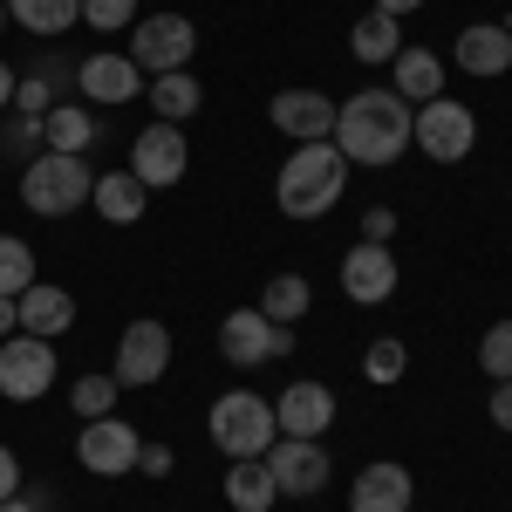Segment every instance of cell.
Segmentation results:
<instances>
[{
	"label": "cell",
	"instance_id": "cell-17",
	"mask_svg": "<svg viewBox=\"0 0 512 512\" xmlns=\"http://www.w3.org/2000/svg\"><path fill=\"white\" fill-rule=\"evenodd\" d=\"M451 62H458L465 76H478V82L506 76L512 69V28L506 21H472V28L458 35V48H451Z\"/></svg>",
	"mask_w": 512,
	"mask_h": 512
},
{
	"label": "cell",
	"instance_id": "cell-13",
	"mask_svg": "<svg viewBox=\"0 0 512 512\" xmlns=\"http://www.w3.org/2000/svg\"><path fill=\"white\" fill-rule=\"evenodd\" d=\"M396 260H390V246H369V239H355L349 253H342V294H349L355 308H383L396 294Z\"/></svg>",
	"mask_w": 512,
	"mask_h": 512
},
{
	"label": "cell",
	"instance_id": "cell-3",
	"mask_svg": "<svg viewBox=\"0 0 512 512\" xmlns=\"http://www.w3.org/2000/svg\"><path fill=\"white\" fill-rule=\"evenodd\" d=\"M89 192H96V171L76 151H41L35 164H21V205L35 219H69L89 205Z\"/></svg>",
	"mask_w": 512,
	"mask_h": 512
},
{
	"label": "cell",
	"instance_id": "cell-6",
	"mask_svg": "<svg viewBox=\"0 0 512 512\" xmlns=\"http://www.w3.org/2000/svg\"><path fill=\"white\" fill-rule=\"evenodd\" d=\"M123 55H130L144 76H171V69H185V62L198 55V28L185 21V14H144Z\"/></svg>",
	"mask_w": 512,
	"mask_h": 512
},
{
	"label": "cell",
	"instance_id": "cell-31",
	"mask_svg": "<svg viewBox=\"0 0 512 512\" xmlns=\"http://www.w3.org/2000/svg\"><path fill=\"white\" fill-rule=\"evenodd\" d=\"M403 369H410V349H403L396 335H383V342H369V349H362V376H369L376 390L403 383Z\"/></svg>",
	"mask_w": 512,
	"mask_h": 512
},
{
	"label": "cell",
	"instance_id": "cell-14",
	"mask_svg": "<svg viewBox=\"0 0 512 512\" xmlns=\"http://www.w3.org/2000/svg\"><path fill=\"white\" fill-rule=\"evenodd\" d=\"M274 424H280V437H321L335 424V390L315 383V376H294L274 403Z\"/></svg>",
	"mask_w": 512,
	"mask_h": 512
},
{
	"label": "cell",
	"instance_id": "cell-19",
	"mask_svg": "<svg viewBox=\"0 0 512 512\" xmlns=\"http://www.w3.org/2000/svg\"><path fill=\"white\" fill-rule=\"evenodd\" d=\"M14 308H21V335H41V342H62L76 328V294L69 287H48V280H35Z\"/></svg>",
	"mask_w": 512,
	"mask_h": 512
},
{
	"label": "cell",
	"instance_id": "cell-37",
	"mask_svg": "<svg viewBox=\"0 0 512 512\" xmlns=\"http://www.w3.org/2000/svg\"><path fill=\"white\" fill-rule=\"evenodd\" d=\"M171 465H178V458H171V444H144V451H137V472H144V478H164Z\"/></svg>",
	"mask_w": 512,
	"mask_h": 512
},
{
	"label": "cell",
	"instance_id": "cell-46",
	"mask_svg": "<svg viewBox=\"0 0 512 512\" xmlns=\"http://www.w3.org/2000/svg\"><path fill=\"white\" fill-rule=\"evenodd\" d=\"M410 512H417V506H410Z\"/></svg>",
	"mask_w": 512,
	"mask_h": 512
},
{
	"label": "cell",
	"instance_id": "cell-42",
	"mask_svg": "<svg viewBox=\"0 0 512 512\" xmlns=\"http://www.w3.org/2000/svg\"><path fill=\"white\" fill-rule=\"evenodd\" d=\"M14 82H21V76H14V69H7V62H0V117H7V110H14Z\"/></svg>",
	"mask_w": 512,
	"mask_h": 512
},
{
	"label": "cell",
	"instance_id": "cell-4",
	"mask_svg": "<svg viewBox=\"0 0 512 512\" xmlns=\"http://www.w3.org/2000/svg\"><path fill=\"white\" fill-rule=\"evenodd\" d=\"M205 431H212V444L226 451V458H267L274 451V403L253 390H226L219 403H212V417H205Z\"/></svg>",
	"mask_w": 512,
	"mask_h": 512
},
{
	"label": "cell",
	"instance_id": "cell-7",
	"mask_svg": "<svg viewBox=\"0 0 512 512\" xmlns=\"http://www.w3.org/2000/svg\"><path fill=\"white\" fill-rule=\"evenodd\" d=\"M55 390V342L41 335H7L0 342V396L7 403H35Z\"/></svg>",
	"mask_w": 512,
	"mask_h": 512
},
{
	"label": "cell",
	"instance_id": "cell-10",
	"mask_svg": "<svg viewBox=\"0 0 512 512\" xmlns=\"http://www.w3.org/2000/svg\"><path fill=\"white\" fill-rule=\"evenodd\" d=\"M137 451H144V437H137V424H123L117 410L82 424V437H76L82 472H96V478H130L137 472Z\"/></svg>",
	"mask_w": 512,
	"mask_h": 512
},
{
	"label": "cell",
	"instance_id": "cell-45",
	"mask_svg": "<svg viewBox=\"0 0 512 512\" xmlns=\"http://www.w3.org/2000/svg\"><path fill=\"white\" fill-rule=\"evenodd\" d=\"M0 28H7V0H0Z\"/></svg>",
	"mask_w": 512,
	"mask_h": 512
},
{
	"label": "cell",
	"instance_id": "cell-23",
	"mask_svg": "<svg viewBox=\"0 0 512 512\" xmlns=\"http://www.w3.org/2000/svg\"><path fill=\"white\" fill-rule=\"evenodd\" d=\"M144 198H151V192H144L130 171H103L96 192H89V205H96L110 226H137V219H144Z\"/></svg>",
	"mask_w": 512,
	"mask_h": 512
},
{
	"label": "cell",
	"instance_id": "cell-1",
	"mask_svg": "<svg viewBox=\"0 0 512 512\" xmlns=\"http://www.w3.org/2000/svg\"><path fill=\"white\" fill-rule=\"evenodd\" d=\"M410 123L417 110L396 96V89H355L335 103V151L349 164H369V171H383L410 151Z\"/></svg>",
	"mask_w": 512,
	"mask_h": 512
},
{
	"label": "cell",
	"instance_id": "cell-11",
	"mask_svg": "<svg viewBox=\"0 0 512 512\" xmlns=\"http://www.w3.org/2000/svg\"><path fill=\"white\" fill-rule=\"evenodd\" d=\"M267 472H274L280 499H315L321 485H328V444L321 437H274Z\"/></svg>",
	"mask_w": 512,
	"mask_h": 512
},
{
	"label": "cell",
	"instance_id": "cell-41",
	"mask_svg": "<svg viewBox=\"0 0 512 512\" xmlns=\"http://www.w3.org/2000/svg\"><path fill=\"white\" fill-rule=\"evenodd\" d=\"M287 355H294V328H287V321H274V362H287Z\"/></svg>",
	"mask_w": 512,
	"mask_h": 512
},
{
	"label": "cell",
	"instance_id": "cell-15",
	"mask_svg": "<svg viewBox=\"0 0 512 512\" xmlns=\"http://www.w3.org/2000/svg\"><path fill=\"white\" fill-rule=\"evenodd\" d=\"M267 117H274L280 137L315 144V137H335V96H328V89H280Z\"/></svg>",
	"mask_w": 512,
	"mask_h": 512
},
{
	"label": "cell",
	"instance_id": "cell-35",
	"mask_svg": "<svg viewBox=\"0 0 512 512\" xmlns=\"http://www.w3.org/2000/svg\"><path fill=\"white\" fill-rule=\"evenodd\" d=\"M362 239H369V246H390L396 239V212L390 205H369V212H362Z\"/></svg>",
	"mask_w": 512,
	"mask_h": 512
},
{
	"label": "cell",
	"instance_id": "cell-44",
	"mask_svg": "<svg viewBox=\"0 0 512 512\" xmlns=\"http://www.w3.org/2000/svg\"><path fill=\"white\" fill-rule=\"evenodd\" d=\"M0 512H41V506L28 499V492H14V499H0Z\"/></svg>",
	"mask_w": 512,
	"mask_h": 512
},
{
	"label": "cell",
	"instance_id": "cell-16",
	"mask_svg": "<svg viewBox=\"0 0 512 512\" xmlns=\"http://www.w3.org/2000/svg\"><path fill=\"white\" fill-rule=\"evenodd\" d=\"M410 492H417V478L403 472L396 458H376V465H362L349 485V512H410Z\"/></svg>",
	"mask_w": 512,
	"mask_h": 512
},
{
	"label": "cell",
	"instance_id": "cell-18",
	"mask_svg": "<svg viewBox=\"0 0 512 512\" xmlns=\"http://www.w3.org/2000/svg\"><path fill=\"white\" fill-rule=\"evenodd\" d=\"M219 355H226L233 369H260V362H274V321L260 315V308H233V315L219 321Z\"/></svg>",
	"mask_w": 512,
	"mask_h": 512
},
{
	"label": "cell",
	"instance_id": "cell-9",
	"mask_svg": "<svg viewBox=\"0 0 512 512\" xmlns=\"http://www.w3.org/2000/svg\"><path fill=\"white\" fill-rule=\"evenodd\" d=\"M164 369H171V328L164 321H130L123 328V342H117V376L123 390H151V383H164Z\"/></svg>",
	"mask_w": 512,
	"mask_h": 512
},
{
	"label": "cell",
	"instance_id": "cell-38",
	"mask_svg": "<svg viewBox=\"0 0 512 512\" xmlns=\"http://www.w3.org/2000/svg\"><path fill=\"white\" fill-rule=\"evenodd\" d=\"M14 492H21V458L0 444V499H14Z\"/></svg>",
	"mask_w": 512,
	"mask_h": 512
},
{
	"label": "cell",
	"instance_id": "cell-22",
	"mask_svg": "<svg viewBox=\"0 0 512 512\" xmlns=\"http://www.w3.org/2000/svg\"><path fill=\"white\" fill-rule=\"evenodd\" d=\"M144 103L158 110V123H185V117H198L205 89H198V76H192V69H171V76H151Z\"/></svg>",
	"mask_w": 512,
	"mask_h": 512
},
{
	"label": "cell",
	"instance_id": "cell-33",
	"mask_svg": "<svg viewBox=\"0 0 512 512\" xmlns=\"http://www.w3.org/2000/svg\"><path fill=\"white\" fill-rule=\"evenodd\" d=\"M82 21L96 28V35H117L137 21V0H82Z\"/></svg>",
	"mask_w": 512,
	"mask_h": 512
},
{
	"label": "cell",
	"instance_id": "cell-21",
	"mask_svg": "<svg viewBox=\"0 0 512 512\" xmlns=\"http://www.w3.org/2000/svg\"><path fill=\"white\" fill-rule=\"evenodd\" d=\"M41 144H48V151H89V144H96V110H89V103H55V110H48V117H41Z\"/></svg>",
	"mask_w": 512,
	"mask_h": 512
},
{
	"label": "cell",
	"instance_id": "cell-25",
	"mask_svg": "<svg viewBox=\"0 0 512 512\" xmlns=\"http://www.w3.org/2000/svg\"><path fill=\"white\" fill-rule=\"evenodd\" d=\"M280 492H274V472H267V458H233V472H226V506L233 512H267Z\"/></svg>",
	"mask_w": 512,
	"mask_h": 512
},
{
	"label": "cell",
	"instance_id": "cell-30",
	"mask_svg": "<svg viewBox=\"0 0 512 512\" xmlns=\"http://www.w3.org/2000/svg\"><path fill=\"white\" fill-rule=\"evenodd\" d=\"M48 144H41V117H21V110H7L0 117V158H21V164H35Z\"/></svg>",
	"mask_w": 512,
	"mask_h": 512
},
{
	"label": "cell",
	"instance_id": "cell-2",
	"mask_svg": "<svg viewBox=\"0 0 512 512\" xmlns=\"http://www.w3.org/2000/svg\"><path fill=\"white\" fill-rule=\"evenodd\" d=\"M349 192V158L335 151V137H315V144H301V151H287L274 178V205L287 219H321V212H335Z\"/></svg>",
	"mask_w": 512,
	"mask_h": 512
},
{
	"label": "cell",
	"instance_id": "cell-39",
	"mask_svg": "<svg viewBox=\"0 0 512 512\" xmlns=\"http://www.w3.org/2000/svg\"><path fill=\"white\" fill-rule=\"evenodd\" d=\"M492 424L512 431V376H506V383H492Z\"/></svg>",
	"mask_w": 512,
	"mask_h": 512
},
{
	"label": "cell",
	"instance_id": "cell-20",
	"mask_svg": "<svg viewBox=\"0 0 512 512\" xmlns=\"http://www.w3.org/2000/svg\"><path fill=\"white\" fill-rule=\"evenodd\" d=\"M390 89L417 110V103H431V96H444V62H437V48H417V41H403L390 62Z\"/></svg>",
	"mask_w": 512,
	"mask_h": 512
},
{
	"label": "cell",
	"instance_id": "cell-12",
	"mask_svg": "<svg viewBox=\"0 0 512 512\" xmlns=\"http://www.w3.org/2000/svg\"><path fill=\"white\" fill-rule=\"evenodd\" d=\"M76 96L89 103V110H117V103H130V96H144V69L130 62V55H82L76 62Z\"/></svg>",
	"mask_w": 512,
	"mask_h": 512
},
{
	"label": "cell",
	"instance_id": "cell-40",
	"mask_svg": "<svg viewBox=\"0 0 512 512\" xmlns=\"http://www.w3.org/2000/svg\"><path fill=\"white\" fill-rule=\"evenodd\" d=\"M7 335H21V308H14V294H0V342Z\"/></svg>",
	"mask_w": 512,
	"mask_h": 512
},
{
	"label": "cell",
	"instance_id": "cell-5",
	"mask_svg": "<svg viewBox=\"0 0 512 512\" xmlns=\"http://www.w3.org/2000/svg\"><path fill=\"white\" fill-rule=\"evenodd\" d=\"M410 144H417L431 164H465V158H472V144H478V117L458 103V96H431V103H417Z\"/></svg>",
	"mask_w": 512,
	"mask_h": 512
},
{
	"label": "cell",
	"instance_id": "cell-34",
	"mask_svg": "<svg viewBox=\"0 0 512 512\" xmlns=\"http://www.w3.org/2000/svg\"><path fill=\"white\" fill-rule=\"evenodd\" d=\"M14 110H21V117H48V110H55V89L41 76H21L14 82Z\"/></svg>",
	"mask_w": 512,
	"mask_h": 512
},
{
	"label": "cell",
	"instance_id": "cell-29",
	"mask_svg": "<svg viewBox=\"0 0 512 512\" xmlns=\"http://www.w3.org/2000/svg\"><path fill=\"white\" fill-rule=\"evenodd\" d=\"M35 280H41L35 274V246H28V239H14V233H0V294H14V301H21Z\"/></svg>",
	"mask_w": 512,
	"mask_h": 512
},
{
	"label": "cell",
	"instance_id": "cell-43",
	"mask_svg": "<svg viewBox=\"0 0 512 512\" xmlns=\"http://www.w3.org/2000/svg\"><path fill=\"white\" fill-rule=\"evenodd\" d=\"M424 0H376V14H390V21H403V14H417Z\"/></svg>",
	"mask_w": 512,
	"mask_h": 512
},
{
	"label": "cell",
	"instance_id": "cell-28",
	"mask_svg": "<svg viewBox=\"0 0 512 512\" xmlns=\"http://www.w3.org/2000/svg\"><path fill=\"white\" fill-rule=\"evenodd\" d=\"M117 396H123V383L110 369H89V376H76V390H69V410H76L82 424H96V417L117 410Z\"/></svg>",
	"mask_w": 512,
	"mask_h": 512
},
{
	"label": "cell",
	"instance_id": "cell-26",
	"mask_svg": "<svg viewBox=\"0 0 512 512\" xmlns=\"http://www.w3.org/2000/svg\"><path fill=\"white\" fill-rule=\"evenodd\" d=\"M396 48H403V21L376 14V7L349 28V55H355V62H369V69H376V62H396Z\"/></svg>",
	"mask_w": 512,
	"mask_h": 512
},
{
	"label": "cell",
	"instance_id": "cell-36",
	"mask_svg": "<svg viewBox=\"0 0 512 512\" xmlns=\"http://www.w3.org/2000/svg\"><path fill=\"white\" fill-rule=\"evenodd\" d=\"M28 76H41L48 89H62V82H76V62H62V55H41V62L28 69Z\"/></svg>",
	"mask_w": 512,
	"mask_h": 512
},
{
	"label": "cell",
	"instance_id": "cell-47",
	"mask_svg": "<svg viewBox=\"0 0 512 512\" xmlns=\"http://www.w3.org/2000/svg\"><path fill=\"white\" fill-rule=\"evenodd\" d=\"M506 28H512V21H506Z\"/></svg>",
	"mask_w": 512,
	"mask_h": 512
},
{
	"label": "cell",
	"instance_id": "cell-8",
	"mask_svg": "<svg viewBox=\"0 0 512 512\" xmlns=\"http://www.w3.org/2000/svg\"><path fill=\"white\" fill-rule=\"evenodd\" d=\"M185 164H192V144H185V130H178V123H144V130H137V144H130V178H137L144 192L178 185V178H185Z\"/></svg>",
	"mask_w": 512,
	"mask_h": 512
},
{
	"label": "cell",
	"instance_id": "cell-27",
	"mask_svg": "<svg viewBox=\"0 0 512 512\" xmlns=\"http://www.w3.org/2000/svg\"><path fill=\"white\" fill-rule=\"evenodd\" d=\"M308 301H315V287H308L301 274H274V280H267V294H260V315L294 328V321L308 315Z\"/></svg>",
	"mask_w": 512,
	"mask_h": 512
},
{
	"label": "cell",
	"instance_id": "cell-32",
	"mask_svg": "<svg viewBox=\"0 0 512 512\" xmlns=\"http://www.w3.org/2000/svg\"><path fill=\"white\" fill-rule=\"evenodd\" d=\"M478 369H485L492 383H506V376H512V321H492V328H485V342H478Z\"/></svg>",
	"mask_w": 512,
	"mask_h": 512
},
{
	"label": "cell",
	"instance_id": "cell-24",
	"mask_svg": "<svg viewBox=\"0 0 512 512\" xmlns=\"http://www.w3.org/2000/svg\"><path fill=\"white\" fill-rule=\"evenodd\" d=\"M7 21L28 28V35H41V41H55L82 21V0H7Z\"/></svg>",
	"mask_w": 512,
	"mask_h": 512
}]
</instances>
